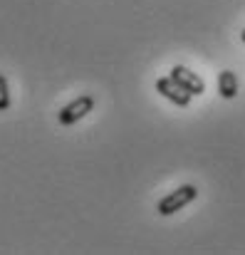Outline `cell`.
<instances>
[{"instance_id":"1","label":"cell","mask_w":245,"mask_h":255,"mask_svg":"<svg viewBox=\"0 0 245 255\" xmlns=\"http://www.w3.org/2000/svg\"><path fill=\"white\" fill-rule=\"evenodd\" d=\"M196 196H198V188H196L193 183H183V186H178L176 191H171L168 196H163L161 201H159V206H156V211H159L161 216H173L176 211H181V208H186L191 201H196Z\"/></svg>"},{"instance_id":"2","label":"cell","mask_w":245,"mask_h":255,"mask_svg":"<svg viewBox=\"0 0 245 255\" xmlns=\"http://www.w3.org/2000/svg\"><path fill=\"white\" fill-rule=\"evenodd\" d=\"M92 109H94V97H92V94H82V97L72 99L70 104H65V107L60 109V117H57V119H60L62 127H72V124L82 122Z\"/></svg>"},{"instance_id":"3","label":"cell","mask_w":245,"mask_h":255,"mask_svg":"<svg viewBox=\"0 0 245 255\" xmlns=\"http://www.w3.org/2000/svg\"><path fill=\"white\" fill-rule=\"evenodd\" d=\"M168 77L181 87V89H186L191 97H201V94L206 92V82H203L196 72H191L188 67H183V65H176V67L171 70Z\"/></svg>"},{"instance_id":"4","label":"cell","mask_w":245,"mask_h":255,"mask_svg":"<svg viewBox=\"0 0 245 255\" xmlns=\"http://www.w3.org/2000/svg\"><path fill=\"white\" fill-rule=\"evenodd\" d=\"M156 92L161 97H166L168 102H173L176 107H188L191 104V94L186 89H181L171 77H159L156 80Z\"/></svg>"},{"instance_id":"5","label":"cell","mask_w":245,"mask_h":255,"mask_svg":"<svg viewBox=\"0 0 245 255\" xmlns=\"http://www.w3.org/2000/svg\"><path fill=\"white\" fill-rule=\"evenodd\" d=\"M218 92H221L223 99H233L238 94V77L231 70H223L218 75Z\"/></svg>"},{"instance_id":"6","label":"cell","mask_w":245,"mask_h":255,"mask_svg":"<svg viewBox=\"0 0 245 255\" xmlns=\"http://www.w3.org/2000/svg\"><path fill=\"white\" fill-rule=\"evenodd\" d=\"M10 109V87L5 75H0V112H7Z\"/></svg>"},{"instance_id":"7","label":"cell","mask_w":245,"mask_h":255,"mask_svg":"<svg viewBox=\"0 0 245 255\" xmlns=\"http://www.w3.org/2000/svg\"><path fill=\"white\" fill-rule=\"evenodd\" d=\"M241 40H243V42H245V30H243V32H241Z\"/></svg>"}]
</instances>
